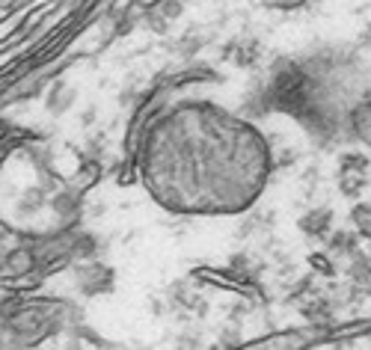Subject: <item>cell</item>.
I'll list each match as a JSON object with an SVG mask.
<instances>
[{"instance_id":"obj_1","label":"cell","mask_w":371,"mask_h":350,"mask_svg":"<svg viewBox=\"0 0 371 350\" xmlns=\"http://www.w3.org/2000/svg\"><path fill=\"white\" fill-rule=\"evenodd\" d=\"M368 157L363 152H345L339 155V190L345 196L356 199L368 187Z\"/></svg>"},{"instance_id":"obj_2","label":"cell","mask_w":371,"mask_h":350,"mask_svg":"<svg viewBox=\"0 0 371 350\" xmlns=\"http://www.w3.org/2000/svg\"><path fill=\"white\" fill-rule=\"evenodd\" d=\"M77 288L89 297L95 294H104L113 288V270L107 264H84L77 267Z\"/></svg>"},{"instance_id":"obj_3","label":"cell","mask_w":371,"mask_h":350,"mask_svg":"<svg viewBox=\"0 0 371 350\" xmlns=\"http://www.w3.org/2000/svg\"><path fill=\"white\" fill-rule=\"evenodd\" d=\"M30 270H36V246L30 244L12 246L0 258V276H24Z\"/></svg>"},{"instance_id":"obj_4","label":"cell","mask_w":371,"mask_h":350,"mask_svg":"<svg viewBox=\"0 0 371 350\" xmlns=\"http://www.w3.org/2000/svg\"><path fill=\"white\" fill-rule=\"evenodd\" d=\"M300 232L309 235V237H324L333 232V211L330 208H312V211H306L303 217H300Z\"/></svg>"},{"instance_id":"obj_5","label":"cell","mask_w":371,"mask_h":350,"mask_svg":"<svg viewBox=\"0 0 371 350\" xmlns=\"http://www.w3.org/2000/svg\"><path fill=\"white\" fill-rule=\"evenodd\" d=\"M75 89L68 86L66 81H57L51 89H48V98H45V107H48V113H54V116H63L68 107L75 104Z\"/></svg>"},{"instance_id":"obj_6","label":"cell","mask_w":371,"mask_h":350,"mask_svg":"<svg viewBox=\"0 0 371 350\" xmlns=\"http://www.w3.org/2000/svg\"><path fill=\"white\" fill-rule=\"evenodd\" d=\"M327 249L330 255H354L359 249V235L356 232H348V229H339V232L327 235Z\"/></svg>"},{"instance_id":"obj_7","label":"cell","mask_w":371,"mask_h":350,"mask_svg":"<svg viewBox=\"0 0 371 350\" xmlns=\"http://www.w3.org/2000/svg\"><path fill=\"white\" fill-rule=\"evenodd\" d=\"M350 220H354V229L359 237H365V241H371V205H356L354 211H350Z\"/></svg>"},{"instance_id":"obj_8","label":"cell","mask_w":371,"mask_h":350,"mask_svg":"<svg viewBox=\"0 0 371 350\" xmlns=\"http://www.w3.org/2000/svg\"><path fill=\"white\" fill-rule=\"evenodd\" d=\"M143 24H146L149 30H152V33L164 36L167 30H169V24H173V21H169V18H164V12H160L158 6H152V9H146V12H143Z\"/></svg>"},{"instance_id":"obj_9","label":"cell","mask_w":371,"mask_h":350,"mask_svg":"<svg viewBox=\"0 0 371 350\" xmlns=\"http://www.w3.org/2000/svg\"><path fill=\"white\" fill-rule=\"evenodd\" d=\"M158 9L164 12V18L175 21V18H182V12H184V0H160Z\"/></svg>"},{"instance_id":"obj_10","label":"cell","mask_w":371,"mask_h":350,"mask_svg":"<svg viewBox=\"0 0 371 350\" xmlns=\"http://www.w3.org/2000/svg\"><path fill=\"white\" fill-rule=\"evenodd\" d=\"M309 264L312 267H318V273H324V276H333L336 273V267H333V262L324 255V253H315L312 258H309Z\"/></svg>"},{"instance_id":"obj_11","label":"cell","mask_w":371,"mask_h":350,"mask_svg":"<svg viewBox=\"0 0 371 350\" xmlns=\"http://www.w3.org/2000/svg\"><path fill=\"white\" fill-rule=\"evenodd\" d=\"M274 9H303L309 0H267Z\"/></svg>"},{"instance_id":"obj_12","label":"cell","mask_w":371,"mask_h":350,"mask_svg":"<svg viewBox=\"0 0 371 350\" xmlns=\"http://www.w3.org/2000/svg\"><path fill=\"white\" fill-rule=\"evenodd\" d=\"M15 3H18V0H0V12H9Z\"/></svg>"}]
</instances>
